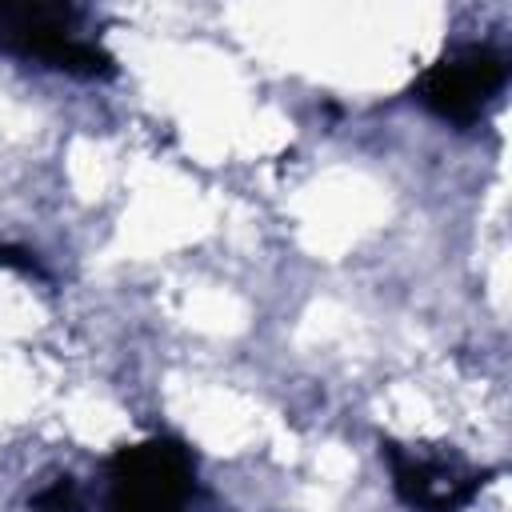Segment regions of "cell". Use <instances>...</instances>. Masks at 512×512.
Masks as SVG:
<instances>
[{
  "instance_id": "obj_1",
  "label": "cell",
  "mask_w": 512,
  "mask_h": 512,
  "mask_svg": "<svg viewBox=\"0 0 512 512\" xmlns=\"http://www.w3.org/2000/svg\"><path fill=\"white\" fill-rule=\"evenodd\" d=\"M80 12L72 4H0V52L40 60L68 76H112L116 60L100 40L80 36Z\"/></svg>"
},
{
  "instance_id": "obj_2",
  "label": "cell",
  "mask_w": 512,
  "mask_h": 512,
  "mask_svg": "<svg viewBox=\"0 0 512 512\" xmlns=\"http://www.w3.org/2000/svg\"><path fill=\"white\" fill-rule=\"evenodd\" d=\"M192 492L196 460L176 436H148L108 456V512H184Z\"/></svg>"
},
{
  "instance_id": "obj_3",
  "label": "cell",
  "mask_w": 512,
  "mask_h": 512,
  "mask_svg": "<svg viewBox=\"0 0 512 512\" xmlns=\"http://www.w3.org/2000/svg\"><path fill=\"white\" fill-rule=\"evenodd\" d=\"M504 80H508V60L492 44H456L420 72L412 92L432 116L464 128L492 108Z\"/></svg>"
},
{
  "instance_id": "obj_4",
  "label": "cell",
  "mask_w": 512,
  "mask_h": 512,
  "mask_svg": "<svg viewBox=\"0 0 512 512\" xmlns=\"http://www.w3.org/2000/svg\"><path fill=\"white\" fill-rule=\"evenodd\" d=\"M380 452L388 460L396 496L412 512H460L480 496V488L492 476L488 468H476L472 460H464L460 452L440 448V444L412 448V444L384 440Z\"/></svg>"
},
{
  "instance_id": "obj_5",
  "label": "cell",
  "mask_w": 512,
  "mask_h": 512,
  "mask_svg": "<svg viewBox=\"0 0 512 512\" xmlns=\"http://www.w3.org/2000/svg\"><path fill=\"white\" fill-rule=\"evenodd\" d=\"M28 508L32 512H84V500H80V488L72 476H56L28 500Z\"/></svg>"
},
{
  "instance_id": "obj_6",
  "label": "cell",
  "mask_w": 512,
  "mask_h": 512,
  "mask_svg": "<svg viewBox=\"0 0 512 512\" xmlns=\"http://www.w3.org/2000/svg\"><path fill=\"white\" fill-rule=\"evenodd\" d=\"M0 268H16V272H40L32 252L16 248V244H0Z\"/></svg>"
}]
</instances>
